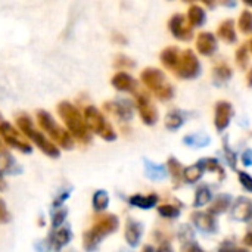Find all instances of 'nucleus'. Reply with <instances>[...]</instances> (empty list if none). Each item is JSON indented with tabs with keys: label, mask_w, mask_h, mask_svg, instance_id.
<instances>
[{
	"label": "nucleus",
	"mask_w": 252,
	"mask_h": 252,
	"mask_svg": "<svg viewBox=\"0 0 252 252\" xmlns=\"http://www.w3.org/2000/svg\"><path fill=\"white\" fill-rule=\"evenodd\" d=\"M56 111L61 117V120L63 121L65 124V128L71 133V136L83 143V145H87L90 143L92 140V131L89 130L87 127V123L84 120V115L83 112L71 102L68 100H63V102H59L58 106H56Z\"/></svg>",
	"instance_id": "nucleus-1"
},
{
	"label": "nucleus",
	"mask_w": 252,
	"mask_h": 252,
	"mask_svg": "<svg viewBox=\"0 0 252 252\" xmlns=\"http://www.w3.org/2000/svg\"><path fill=\"white\" fill-rule=\"evenodd\" d=\"M120 220L114 214H99L96 216L93 224L83 235V248L86 251H94L103 241V238L115 233L118 230Z\"/></svg>",
	"instance_id": "nucleus-2"
},
{
	"label": "nucleus",
	"mask_w": 252,
	"mask_h": 252,
	"mask_svg": "<svg viewBox=\"0 0 252 252\" xmlns=\"http://www.w3.org/2000/svg\"><path fill=\"white\" fill-rule=\"evenodd\" d=\"M15 121H16V126H18L19 131L27 139H30L31 143L35 145V148H38L44 155H47L49 158H59L61 157V148L34 127V123H32V120H31V117L28 114H25V112L18 114Z\"/></svg>",
	"instance_id": "nucleus-3"
},
{
	"label": "nucleus",
	"mask_w": 252,
	"mask_h": 252,
	"mask_svg": "<svg viewBox=\"0 0 252 252\" xmlns=\"http://www.w3.org/2000/svg\"><path fill=\"white\" fill-rule=\"evenodd\" d=\"M35 120L40 126V128L52 139V142H55L59 148L65 149V151H71L74 148V137L71 136V133L61 127L55 118L47 112V111H37L35 114Z\"/></svg>",
	"instance_id": "nucleus-4"
},
{
	"label": "nucleus",
	"mask_w": 252,
	"mask_h": 252,
	"mask_svg": "<svg viewBox=\"0 0 252 252\" xmlns=\"http://www.w3.org/2000/svg\"><path fill=\"white\" fill-rule=\"evenodd\" d=\"M83 115H84L87 127L92 133L97 134L100 139H103L106 142H114L117 139V133H115L114 127L111 126V123L106 120V117L102 114L100 109H97L93 105H89L84 108Z\"/></svg>",
	"instance_id": "nucleus-5"
},
{
	"label": "nucleus",
	"mask_w": 252,
	"mask_h": 252,
	"mask_svg": "<svg viewBox=\"0 0 252 252\" xmlns=\"http://www.w3.org/2000/svg\"><path fill=\"white\" fill-rule=\"evenodd\" d=\"M142 83L151 90L154 92V94L157 97H159L161 100H168L174 96V89L171 84L167 83L165 75L161 69L158 68H146L142 71L140 74Z\"/></svg>",
	"instance_id": "nucleus-6"
},
{
	"label": "nucleus",
	"mask_w": 252,
	"mask_h": 252,
	"mask_svg": "<svg viewBox=\"0 0 252 252\" xmlns=\"http://www.w3.org/2000/svg\"><path fill=\"white\" fill-rule=\"evenodd\" d=\"M21 134L22 133L19 130H16L15 127H12V124H9L7 121H0V137H1V140L12 149H16L22 154H31L32 146L28 142H25Z\"/></svg>",
	"instance_id": "nucleus-7"
},
{
	"label": "nucleus",
	"mask_w": 252,
	"mask_h": 252,
	"mask_svg": "<svg viewBox=\"0 0 252 252\" xmlns=\"http://www.w3.org/2000/svg\"><path fill=\"white\" fill-rule=\"evenodd\" d=\"M174 71L180 78H185V80L196 78L201 74V63H199L196 55L188 49L180 55L179 63L174 68Z\"/></svg>",
	"instance_id": "nucleus-8"
},
{
	"label": "nucleus",
	"mask_w": 252,
	"mask_h": 252,
	"mask_svg": "<svg viewBox=\"0 0 252 252\" xmlns=\"http://www.w3.org/2000/svg\"><path fill=\"white\" fill-rule=\"evenodd\" d=\"M136 106L139 111V115L142 121L146 126H155L158 121V111L155 105L151 102V97L146 93H137L136 94Z\"/></svg>",
	"instance_id": "nucleus-9"
},
{
	"label": "nucleus",
	"mask_w": 252,
	"mask_h": 252,
	"mask_svg": "<svg viewBox=\"0 0 252 252\" xmlns=\"http://www.w3.org/2000/svg\"><path fill=\"white\" fill-rule=\"evenodd\" d=\"M103 109L121 121H130L133 118V106L128 100H124V99H118L114 102H105Z\"/></svg>",
	"instance_id": "nucleus-10"
},
{
	"label": "nucleus",
	"mask_w": 252,
	"mask_h": 252,
	"mask_svg": "<svg viewBox=\"0 0 252 252\" xmlns=\"http://www.w3.org/2000/svg\"><path fill=\"white\" fill-rule=\"evenodd\" d=\"M190 219H192L193 226L199 232H202L205 235H213V233L217 232V221H216V219L213 217L211 213H201V211H198V213H193L190 216Z\"/></svg>",
	"instance_id": "nucleus-11"
},
{
	"label": "nucleus",
	"mask_w": 252,
	"mask_h": 252,
	"mask_svg": "<svg viewBox=\"0 0 252 252\" xmlns=\"http://www.w3.org/2000/svg\"><path fill=\"white\" fill-rule=\"evenodd\" d=\"M232 117H233V106L229 102H219L216 105L214 124H216V128L219 131H223L229 127Z\"/></svg>",
	"instance_id": "nucleus-12"
},
{
	"label": "nucleus",
	"mask_w": 252,
	"mask_h": 252,
	"mask_svg": "<svg viewBox=\"0 0 252 252\" xmlns=\"http://www.w3.org/2000/svg\"><path fill=\"white\" fill-rule=\"evenodd\" d=\"M111 84L115 90L118 92H126V93H136L137 90V81L127 72L120 71L117 74H114V77L111 78Z\"/></svg>",
	"instance_id": "nucleus-13"
},
{
	"label": "nucleus",
	"mask_w": 252,
	"mask_h": 252,
	"mask_svg": "<svg viewBox=\"0 0 252 252\" xmlns=\"http://www.w3.org/2000/svg\"><path fill=\"white\" fill-rule=\"evenodd\" d=\"M232 217L238 221H250L252 219L251 199L245 196H239L232 205Z\"/></svg>",
	"instance_id": "nucleus-14"
},
{
	"label": "nucleus",
	"mask_w": 252,
	"mask_h": 252,
	"mask_svg": "<svg viewBox=\"0 0 252 252\" xmlns=\"http://www.w3.org/2000/svg\"><path fill=\"white\" fill-rule=\"evenodd\" d=\"M168 28H170L171 34H173L176 38L189 40V38L192 37V31H190V28L186 25V21H185L183 15H180V13L171 16V19L168 21Z\"/></svg>",
	"instance_id": "nucleus-15"
},
{
	"label": "nucleus",
	"mask_w": 252,
	"mask_h": 252,
	"mask_svg": "<svg viewBox=\"0 0 252 252\" xmlns=\"http://www.w3.org/2000/svg\"><path fill=\"white\" fill-rule=\"evenodd\" d=\"M217 38L211 32H201L196 37V49L204 56H213L217 50Z\"/></svg>",
	"instance_id": "nucleus-16"
},
{
	"label": "nucleus",
	"mask_w": 252,
	"mask_h": 252,
	"mask_svg": "<svg viewBox=\"0 0 252 252\" xmlns=\"http://www.w3.org/2000/svg\"><path fill=\"white\" fill-rule=\"evenodd\" d=\"M71 238H72V233H71V230H69V227H58V229H53V232L50 233V236H49V244H50V248H53L55 251H59V250H62L63 247H66L68 244H69V241H71Z\"/></svg>",
	"instance_id": "nucleus-17"
},
{
	"label": "nucleus",
	"mask_w": 252,
	"mask_h": 252,
	"mask_svg": "<svg viewBox=\"0 0 252 252\" xmlns=\"http://www.w3.org/2000/svg\"><path fill=\"white\" fill-rule=\"evenodd\" d=\"M142 235H143V224L133 220V219H128L126 223V230H124V236H126L127 244L131 248H136L142 239Z\"/></svg>",
	"instance_id": "nucleus-18"
},
{
	"label": "nucleus",
	"mask_w": 252,
	"mask_h": 252,
	"mask_svg": "<svg viewBox=\"0 0 252 252\" xmlns=\"http://www.w3.org/2000/svg\"><path fill=\"white\" fill-rule=\"evenodd\" d=\"M145 164V174L148 179L154 180V182H159V180H164L167 176H168V168L167 165H162V164H155L149 159H145L143 161Z\"/></svg>",
	"instance_id": "nucleus-19"
},
{
	"label": "nucleus",
	"mask_w": 252,
	"mask_h": 252,
	"mask_svg": "<svg viewBox=\"0 0 252 252\" xmlns=\"http://www.w3.org/2000/svg\"><path fill=\"white\" fill-rule=\"evenodd\" d=\"M179 239L182 242V250H188V251L198 250V251H201V248L195 242V232H193V229L189 224L180 226V229H179Z\"/></svg>",
	"instance_id": "nucleus-20"
},
{
	"label": "nucleus",
	"mask_w": 252,
	"mask_h": 252,
	"mask_svg": "<svg viewBox=\"0 0 252 252\" xmlns=\"http://www.w3.org/2000/svg\"><path fill=\"white\" fill-rule=\"evenodd\" d=\"M159 198L158 195L152 193V195H148V196H143V195H133L128 198V204L131 207H136V208H142V210H151L154 208L157 204H158Z\"/></svg>",
	"instance_id": "nucleus-21"
},
{
	"label": "nucleus",
	"mask_w": 252,
	"mask_h": 252,
	"mask_svg": "<svg viewBox=\"0 0 252 252\" xmlns=\"http://www.w3.org/2000/svg\"><path fill=\"white\" fill-rule=\"evenodd\" d=\"M161 62L165 68L168 69H174L179 63V59H180V50L176 47V46H171V47H167L161 52Z\"/></svg>",
	"instance_id": "nucleus-22"
},
{
	"label": "nucleus",
	"mask_w": 252,
	"mask_h": 252,
	"mask_svg": "<svg viewBox=\"0 0 252 252\" xmlns=\"http://www.w3.org/2000/svg\"><path fill=\"white\" fill-rule=\"evenodd\" d=\"M219 37L223 38L227 43H235L236 41V31H235V22L233 19H226L220 24L219 27Z\"/></svg>",
	"instance_id": "nucleus-23"
},
{
	"label": "nucleus",
	"mask_w": 252,
	"mask_h": 252,
	"mask_svg": "<svg viewBox=\"0 0 252 252\" xmlns=\"http://www.w3.org/2000/svg\"><path fill=\"white\" fill-rule=\"evenodd\" d=\"M188 19L190 22L192 27H201L205 24L207 21V15H205V10L201 7V6H190L189 7V12H188Z\"/></svg>",
	"instance_id": "nucleus-24"
},
{
	"label": "nucleus",
	"mask_w": 252,
	"mask_h": 252,
	"mask_svg": "<svg viewBox=\"0 0 252 252\" xmlns=\"http://www.w3.org/2000/svg\"><path fill=\"white\" fill-rule=\"evenodd\" d=\"M232 78V69L226 65L216 66L213 71V83L216 86H223Z\"/></svg>",
	"instance_id": "nucleus-25"
},
{
	"label": "nucleus",
	"mask_w": 252,
	"mask_h": 252,
	"mask_svg": "<svg viewBox=\"0 0 252 252\" xmlns=\"http://www.w3.org/2000/svg\"><path fill=\"white\" fill-rule=\"evenodd\" d=\"M230 205H232V198L229 195H226V193L219 195V198L210 207V213L211 214H223L230 208Z\"/></svg>",
	"instance_id": "nucleus-26"
},
{
	"label": "nucleus",
	"mask_w": 252,
	"mask_h": 252,
	"mask_svg": "<svg viewBox=\"0 0 252 252\" xmlns=\"http://www.w3.org/2000/svg\"><path fill=\"white\" fill-rule=\"evenodd\" d=\"M0 168L3 170V171H6V173H9V174H16V173H19V165L15 162V159L9 155V152L4 149V151H1L0 152Z\"/></svg>",
	"instance_id": "nucleus-27"
},
{
	"label": "nucleus",
	"mask_w": 252,
	"mask_h": 252,
	"mask_svg": "<svg viewBox=\"0 0 252 252\" xmlns=\"http://www.w3.org/2000/svg\"><path fill=\"white\" fill-rule=\"evenodd\" d=\"M92 204H93V210L97 211V213H102L108 208V204H109V195L106 190H96L93 193V198H92Z\"/></svg>",
	"instance_id": "nucleus-28"
},
{
	"label": "nucleus",
	"mask_w": 252,
	"mask_h": 252,
	"mask_svg": "<svg viewBox=\"0 0 252 252\" xmlns=\"http://www.w3.org/2000/svg\"><path fill=\"white\" fill-rule=\"evenodd\" d=\"M211 142V137L202 133H196V134H189L186 137H183V143H186L188 146L192 148H204Z\"/></svg>",
	"instance_id": "nucleus-29"
},
{
	"label": "nucleus",
	"mask_w": 252,
	"mask_h": 252,
	"mask_svg": "<svg viewBox=\"0 0 252 252\" xmlns=\"http://www.w3.org/2000/svg\"><path fill=\"white\" fill-rule=\"evenodd\" d=\"M204 171H213V173H219L221 179H224V171L223 167L220 165V162L214 158H202L196 162Z\"/></svg>",
	"instance_id": "nucleus-30"
},
{
	"label": "nucleus",
	"mask_w": 252,
	"mask_h": 252,
	"mask_svg": "<svg viewBox=\"0 0 252 252\" xmlns=\"http://www.w3.org/2000/svg\"><path fill=\"white\" fill-rule=\"evenodd\" d=\"M167 168H168V173L171 174L174 183H176V188H179V183L183 180V165L176 159V158H170L168 159V164H167Z\"/></svg>",
	"instance_id": "nucleus-31"
},
{
	"label": "nucleus",
	"mask_w": 252,
	"mask_h": 252,
	"mask_svg": "<svg viewBox=\"0 0 252 252\" xmlns=\"http://www.w3.org/2000/svg\"><path fill=\"white\" fill-rule=\"evenodd\" d=\"M202 176H204V170L198 164L183 168V179L186 183H196L202 179Z\"/></svg>",
	"instance_id": "nucleus-32"
},
{
	"label": "nucleus",
	"mask_w": 252,
	"mask_h": 252,
	"mask_svg": "<svg viewBox=\"0 0 252 252\" xmlns=\"http://www.w3.org/2000/svg\"><path fill=\"white\" fill-rule=\"evenodd\" d=\"M213 199V193H211V189L207 188V186H201L196 193H195V201H193V207L199 208V207H204L207 204H210Z\"/></svg>",
	"instance_id": "nucleus-33"
},
{
	"label": "nucleus",
	"mask_w": 252,
	"mask_h": 252,
	"mask_svg": "<svg viewBox=\"0 0 252 252\" xmlns=\"http://www.w3.org/2000/svg\"><path fill=\"white\" fill-rule=\"evenodd\" d=\"M183 124H185V118H183V115L179 111H171V112L167 114V117H165V127L168 130H171V131L179 130Z\"/></svg>",
	"instance_id": "nucleus-34"
},
{
	"label": "nucleus",
	"mask_w": 252,
	"mask_h": 252,
	"mask_svg": "<svg viewBox=\"0 0 252 252\" xmlns=\"http://www.w3.org/2000/svg\"><path fill=\"white\" fill-rule=\"evenodd\" d=\"M239 30L244 34H252V13L250 10H244L239 16Z\"/></svg>",
	"instance_id": "nucleus-35"
},
{
	"label": "nucleus",
	"mask_w": 252,
	"mask_h": 252,
	"mask_svg": "<svg viewBox=\"0 0 252 252\" xmlns=\"http://www.w3.org/2000/svg\"><path fill=\"white\" fill-rule=\"evenodd\" d=\"M158 213L164 219H177L180 216V208L170 205V204H165V205L158 207Z\"/></svg>",
	"instance_id": "nucleus-36"
},
{
	"label": "nucleus",
	"mask_w": 252,
	"mask_h": 252,
	"mask_svg": "<svg viewBox=\"0 0 252 252\" xmlns=\"http://www.w3.org/2000/svg\"><path fill=\"white\" fill-rule=\"evenodd\" d=\"M66 214H68L66 208H63V207H58V208H56V211L52 214V227H53V229L61 227V226L63 224L65 219H66Z\"/></svg>",
	"instance_id": "nucleus-37"
},
{
	"label": "nucleus",
	"mask_w": 252,
	"mask_h": 252,
	"mask_svg": "<svg viewBox=\"0 0 252 252\" xmlns=\"http://www.w3.org/2000/svg\"><path fill=\"white\" fill-rule=\"evenodd\" d=\"M134 61L133 59H130L128 56H126V55H118V56H115V59H114V66L115 68H134Z\"/></svg>",
	"instance_id": "nucleus-38"
},
{
	"label": "nucleus",
	"mask_w": 252,
	"mask_h": 252,
	"mask_svg": "<svg viewBox=\"0 0 252 252\" xmlns=\"http://www.w3.org/2000/svg\"><path fill=\"white\" fill-rule=\"evenodd\" d=\"M236 62H238V65L242 66V68L247 66V63H248V47H247L245 44H242V46L238 49V52H236Z\"/></svg>",
	"instance_id": "nucleus-39"
},
{
	"label": "nucleus",
	"mask_w": 252,
	"mask_h": 252,
	"mask_svg": "<svg viewBox=\"0 0 252 252\" xmlns=\"http://www.w3.org/2000/svg\"><path fill=\"white\" fill-rule=\"evenodd\" d=\"M224 154H226V158H227V162H229V165L233 168V170H236V161H238V158H236V154L229 148V143H227V137H224Z\"/></svg>",
	"instance_id": "nucleus-40"
},
{
	"label": "nucleus",
	"mask_w": 252,
	"mask_h": 252,
	"mask_svg": "<svg viewBox=\"0 0 252 252\" xmlns=\"http://www.w3.org/2000/svg\"><path fill=\"white\" fill-rule=\"evenodd\" d=\"M10 221V213L6 207V202L0 198V224H6Z\"/></svg>",
	"instance_id": "nucleus-41"
},
{
	"label": "nucleus",
	"mask_w": 252,
	"mask_h": 252,
	"mask_svg": "<svg viewBox=\"0 0 252 252\" xmlns=\"http://www.w3.org/2000/svg\"><path fill=\"white\" fill-rule=\"evenodd\" d=\"M239 182L248 192H252V177L248 173L239 171Z\"/></svg>",
	"instance_id": "nucleus-42"
},
{
	"label": "nucleus",
	"mask_w": 252,
	"mask_h": 252,
	"mask_svg": "<svg viewBox=\"0 0 252 252\" xmlns=\"http://www.w3.org/2000/svg\"><path fill=\"white\" fill-rule=\"evenodd\" d=\"M242 162H244V165H247V167H251L252 165V151L251 149H248V151H245V152L242 154Z\"/></svg>",
	"instance_id": "nucleus-43"
},
{
	"label": "nucleus",
	"mask_w": 252,
	"mask_h": 252,
	"mask_svg": "<svg viewBox=\"0 0 252 252\" xmlns=\"http://www.w3.org/2000/svg\"><path fill=\"white\" fill-rule=\"evenodd\" d=\"M112 41L118 43V44H127V38L121 32H114L112 34Z\"/></svg>",
	"instance_id": "nucleus-44"
},
{
	"label": "nucleus",
	"mask_w": 252,
	"mask_h": 252,
	"mask_svg": "<svg viewBox=\"0 0 252 252\" xmlns=\"http://www.w3.org/2000/svg\"><path fill=\"white\" fill-rule=\"evenodd\" d=\"M221 4L227 7H236V0H221Z\"/></svg>",
	"instance_id": "nucleus-45"
},
{
	"label": "nucleus",
	"mask_w": 252,
	"mask_h": 252,
	"mask_svg": "<svg viewBox=\"0 0 252 252\" xmlns=\"http://www.w3.org/2000/svg\"><path fill=\"white\" fill-rule=\"evenodd\" d=\"M6 189V182L3 179V174H1V168H0V192H3Z\"/></svg>",
	"instance_id": "nucleus-46"
},
{
	"label": "nucleus",
	"mask_w": 252,
	"mask_h": 252,
	"mask_svg": "<svg viewBox=\"0 0 252 252\" xmlns=\"http://www.w3.org/2000/svg\"><path fill=\"white\" fill-rule=\"evenodd\" d=\"M244 242H245V245H248V247H252V233H247V236H245Z\"/></svg>",
	"instance_id": "nucleus-47"
},
{
	"label": "nucleus",
	"mask_w": 252,
	"mask_h": 252,
	"mask_svg": "<svg viewBox=\"0 0 252 252\" xmlns=\"http://www.w3.org/2000/svg\"><path fill=\"white\" fill-rule=\"evenodd\" d=\"M248 86L252 87V68L250 69V72H248Z\"/></svg>",
	"instance_id": "nucleus-48"
},
{
	"label": "nucleus",
	"mask_w": 252,
	"mask_h": 252,
	"mask_svg": "<svg viewBox=\"0 0 252 252\" xmlns=\"http://www.w3.org/2000/svg\"><path fill=\"white\" fill-rule=\"evenodd\" d=\"M202 1H204V3H207V4H208V6H213V4H214V1H216V0H202Z\"/></svg>",
	"instance_id": "nucleus-49"
},
{
	"label": "nucleus",
	"mask_w": 252,
	"mask_h": 252,
	"mask_svg": "<svg viewBox=\"0 0 252 252\" xmlns=\"http://www.w3.org/2000/svg\"><path fill=\"white\" fill-rule=\"evenodd\" d=\"M245 4H248V6H252V0H242Z\"/></svg>",
	"instance_id": "nucleus-50"
},
{
	"label": "nucleus",
	"mask_w": 252,
	"mask_h": 252,
	"mask_svg": "<svg viewBox=\"0 0 252 252\" xmlns=\"http://www.w3.org/2000/svg\"><path fill=\"white\" fill-rule=\"evenodd\" d=\"M1 151H4V146H3V142L0 140V152H1Z\"/></svg>",
	"instance_id": "nucleus-51"
},
{
	"label": "nucleus",
	"mask_w": 252,
	"mask_h": 252,
	"mask_svg": "<svg viewBox=\"0 0 252 252\" xmlns=\"http://www.w3.org/2000/svg\"><path fill=\"white\" fill-rule=\"evenodd\" d=\"M250 46H251V52H252V38H251V41H250Z\"/></svg>",
	"instance_id": "nucleus-52"
},
{
	"label": "nucleus",
	"mask_w": 252,
	"mask_h": 252,
	"mask_svg": "<svg viewBox=\"0 0 252 252\" xmlns=\"http://www.w3.org/2000/svg\"><path fill=\"white\" fill-rule=\"evenodd\" d=\"M185 1H195V0H185Z\"/></svg>",
	"instance_id": "nucleus-53"
},
{
	"label": "nucleus",
	"mask_w": 252,
	"mask_h": 252,
	"mask_svg": "<svg viewBox=\"0 0 252 252\" xmlns=\"http://www.w3.org/2000/svg\"><path fill=\"white\" fill-rule=\"evenodd\" d=\"M0 121H1V114H0Z\"/></svg>",
	"instance_id": "nucleus-54"
}]
</instances>
